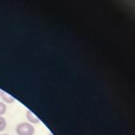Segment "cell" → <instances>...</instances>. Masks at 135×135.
Segmentation results:
<instances>
[{
    "label": "cell",
    "instance_id": "obj_1",
    "mask_svg": "<svg viewBox=\"0 0 135 135\" xmlns=\"http://www.w3.org/2000/svg\"><path fill=\"white\" fill-rule=\"evenodd\" d=\"M17 135H33L35 128H33L29 122H22L16 127Z\"/></svg>",
    "mask_w": 135,
    "mask_h": 135
},
{
    "label": "cell",
    "instance_id": "obj_2",
    "mask_svg": "<svg viewBox=\"0 0 135 135\" xmlns=\"http://www.w3.org/2000/svg\"><path fill=\"white\" fill-rule=\"evenodd\" d=\"M26 118L28 119V122L30 123V124L31 123H33V124H35V123H40V120L33 115L31 111H27L26 112Z\"/></svg>",
    "mask_w": 135,
    "mask_h": 135
},
{
    "label": "cell",
    "instance_id": "obj_3",
    "mask_svg": "<svg viewBox=\"0 0 135 135\" xmlns=\"http://www.w3.org/2000/svg\"><path fill=\"white\" fill-rule=\"evenodd\" d=\"M0 97H2V99L7 103H14V98L8 93H6L4 91H1V90H0Z\"/></svg>",
    "mask_w": 135,
    "mask_h": 135
},
{
    "label": "cell",
    "instance_id": "obj_4",
    "mask_svg": "<svg viewBox=\"0 0 135 135\" xmlns=\"http://www.w3.org/2000/svg\"><path fill=\"white\" fill-rule=\"evenodd\" d=\"M6 127H7V121H6V119H4L3 117H0V132L3 131V130L6 129Z\"/></svg>",
    "mask_w": 135,
    "mask_h": 135
},
{
    "label": "cell",
    "instance_id": "obj_5",
    "mask_svg": "<svg viewBox=\"0 0 135 135\" xmlns=\"http://www.w3.org/2000/svg\"><path fill=\"white\" fill-rule=\"evenodd\" d=\"M6 111H7V106H6L2 102H0V116L4 115Z\"/></svg>",
    "mask_w": 135,
    "mask_h": 135
},
{
    "label": "cell",
    "instance_id": "obj_6",
    "mask_svg": "<svg viewBox=\"0 0 135 135\" xmlns=\"http://www.w3.org/2000/svg\"><path fill=\"white\" fill-rule=\"evenodd\" d=\"M3 135H8V134H3Z\"/></svg>",
    "mask_w": 135,
    "mask_h": 135
}]
</instances>
